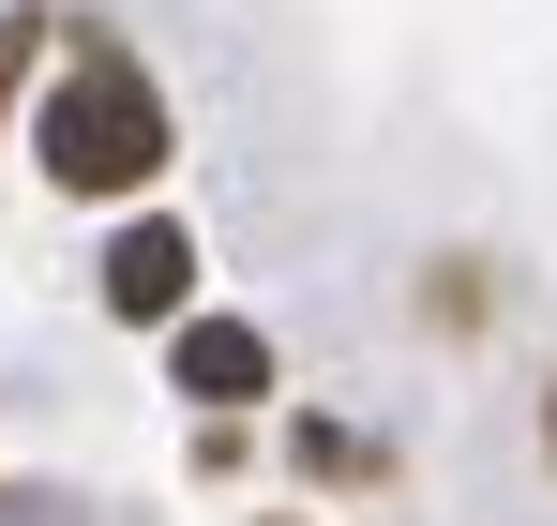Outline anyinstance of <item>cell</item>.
Segmentation results:
<instances>
[{
	"mask_svg": "<svg viewBox=\"0 0 557 526\" xmlns=\"http://www.w3.org/2000/svg\"><path fill=\"white\" fill-rule=\"evenodd\" d=\"M30 151L61 196H136V180L166 166V90L136 76L121 46H76L61 90H46V121H30Z\"/></svg>",
	"mask_w": 557,
	"mask_h": 526,
	"instance_id": "cell-1",
	"label": "cell"
},
{
	"mask_svg": "<svg viewBox=\"0 0 557 526\" xmlns=\"http://www.w3.org/2000/svg\"><path fill=\"white\" fill-rule=\"evenodd\" d=\"M182 391L196 406H257V391H272V347H257L242 316H196L182 331Z\"/></svg>",
	"mask_w": 557,
	"mask_h": 526,
	"instance_id": "cell-3",
	"label": "cell"
},
{
	"mask_svg": "<svg viewBox=\"0 0 557 526\" xmlns=\"http://www.w3.org/2000/svg\"><path fill=\"white\" fill-rule=\"evenodd\" d=\"M196 301V241L182 226H121L106 241V316H182Z\"/></svg>",
	"mask_w": 557,
	"mask_h": 526,
	"instance_id": "cell-2",
	"label": "cell"
},
{
	"mask_svg": "<svg viewBox=\"0 0 557 526\" xmlns=\"http://www.w3.org/2000/svg\"><path fill=\"white\" fill-rule=\"evenodd\" d=\"M543 451H557V406H543Z\"/></svg>",
	"mask_w": 557,
	"mask_h": 526,
	"instance_id": "cell-4",
	"label": "cell"
}]
</instances>
